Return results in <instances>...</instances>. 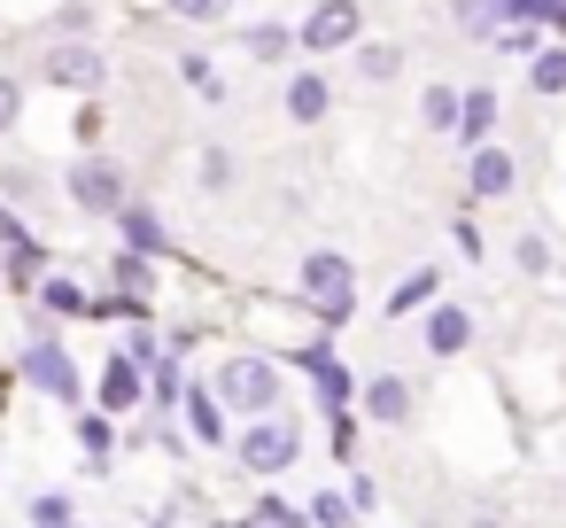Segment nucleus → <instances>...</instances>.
<instances>
[{
    "label": "nucleus",
    "instance_id": "obj_18",
    "mask_svg": "<svg viewBox=\"0 0 566 528\" xmlns=\"http://www.w3.org/2000/svg\"><path fill=\"white\" fill-rule=\"evenodd\" d=\"M527 86H535V94H566V48H535Z\"/></svg>",
    "mask_w": 566,
    "mask_h": 528
},
{
    "label": "nucleus",
    "instance_id": "obj_21",
    "mask_svg": "<svg viewBox=\"0 0 566 528\" xmlns=\"http://www.w3.org/2000/svg\"><path fill=\"white\" fill-rule=\"evenodd\" d=\"M287 48H295V40H287L280 24H256V32H249V55H256V63H280Z\"/></svg>",
    "mask_w": 566,
    "mask_h": 528
},
{
    "label": "nucleus",
    "instance_id": "obj_3",
    "mask_svg": "<svg viewBox=\"0 0 566 528\" xmlns=\"http://www.w3.org/2000/svg\"><path fill=\"white\" fill-rule=\"evenodd\" d=\"M295 458H303V435L287 420H249L241 427V466L249 474H287Z\"/></svg>",
    "mask_w": 566,
    "mask_h": 528
},
{
    "label": "nucleus",
    "instance_id": "obj_33",
    "mask_svg": "<svg viewBox=\"0 0 566 528\" xmlns=\"http://www.w3.org/2000/svg\"><path fill=\"white\" fill-rule=\"evenodd\" d=\"M78 443L102 458V451H109V420H78Z\"/></svg>",
    "mask_w": 566,
    "mask_h": 528
},
{
    "label": "nucleus",
    "instance_id": "obj_29",
    "mask_svg": "<svg viewBox=\"0 0 566 528\" xmlns=\"http://www.w3.org/2000/svg\"><path fill=\"white\" fill-rule=\"evenodd\" d=\"M489 9H496V24H535L543 0H489Z\"/></svg>",
    "mask_w": 566,
    "mask_h": 528
},
{
    "label": "nucleus",
    "instance_id": "obj_34",
    "mask_svg": "<svg viewBox=\"0 0 566 528\" xmlns=\"http://www.w3.org/2000/svg\"><path fill=\"white\" fill-rule=\"evenodd\" d=\"M349 505H357V513H373V505H380V489H373V474H357V482H349Z\"/></svg>",
    "mask_w": 566,
    "mask_h": 528
},
{
    "label": "nucleus",
    "instance_id": "obj_26",
    "mask_svg": "<svg viewBox=\"0 0 566 528\" xmlns=\"http://www.w3.org/2000/svg\"><path fill=\"white\" fill-rule=\"evenodd\" d=\"M512 257H520V272H551V249H543V234H520V249H512Z\"/></svg>",
    "mask_w": 566,
    "mask_h": 528
},
{
    "label": "nucleus",
    "instance_id": "obj_8",
    "mask_svg": "<svg viewBox=\"0 0 566 528\" xmlns=\"http://www.w3.org/2000/svg\"><path fill=\"white\" fill-rule=\"evenodd\" d=\"M512 187H520V164H512L504 148H473V195L496 203V195H512Z\"/></svg>",
    "mask_w": 566,
    "mask_h": 528
},
{
    "label": "nucleus",
    "instance_id": "obj_30",
    "mask_svg": "<svg viewBox=\"0 0 566 528\" xmlns=\"http://www.w3.org/2000/svg\"><path fill=\"white\" fill-rule=\"evenodd\" d=\"M17 117H24V86H17V79H0V133H9Z\"/></svg>",
    "mask_w": 566,
    "mask_h": 528
},
{
    "label": "nucleus",
    "instance_id": "obj_14",
    "mask_svg": "<svg viewBox=\"0 0 566 528\" xmlns=\"http://www.w3.org/2000/svg\"><path fill=\"white\" fill-rule=\"evenodd\" d=\"M489 125H496V94H465V110H458V141L489 148Z\"/></svg>",
    "mask_w": 566,
    "mask_h": 528
},
{
    "label": "nucleus",
    "instance_id": "obj_35",
    "mask_svg": "<svg viewBox=\"0 0 566 528\" xmlns=\"http://www.w3.org/2000/svg\"><path fill=\"white\" fill-rule=\"evenodd\" d=\"M535 24H551V32H566V0H543V17Z\"/></svg>",
    "mask_w": 566,
    "mask_h": 528
},
{
    "label": "nucleus",
    "instance_id": "obj_20",
    "mask_svg": "<svg viewBox=\"0 0 566 528\" xmlns=\"http://www.w3.org/2000/svg\"><path fill=\"white\" fill-rule=\"evenodd\" d=\"M40 303L63 311V319H86V288L78 280H40Z\"/></svg>",
    "mask_w": 566,
    "mask_h": 528
},
{
    "label": "nucleus",
    "instance_id": "obj_28",
    "mask_svg": "<svg viewBox=\"0 0 566 528\" xmlns=\"http://www.w3.org/2000/svg\"><path fill=\"white\" fill-rule=\"evenodd\" d=\"M311 520L318 528H349V497H311Z\"/></svg>",
    "mask_w": 566,
    "mask_h": 528
},
{
    "label": "nucleus",
    "instance_id": "obj_7",
    "mask_svg": "<svg viewBox=\"0 0 566 528\" xmlns=\"http://www.w3.org/2000/svg\"><path fill=\"white\" fill-rule=\"evenodd\" d=\"M102 71H109V63H102L94 48H78V40H71V48H48V79H55V86L94 94V86H102Z\"/></svg>",
    "mask_w": 566,
    "mask_h": 528
},
{
    "label": "nucleus",
    "instance_id": "obj_10",
    "mask_svg": "<svg viewBox=\"0 0 566 528\" xmlns=\"http://www.w3.org/2000/svg\"><path fill=\"white\" fill-rule=\"evenodd\" d=\"M465 342H473V319H465L458 303H434V319H427V350H434V358H458Z\"/></svg>",
    "mask_w": 566,
    "mask_h": 528
},
{
    "label": "nucleus",
    "instance_id": "obj_32",
    "mask_svg": "<svg viewBox=\"0 0 566 528\" xmlns=\"http://www.w3.org/2000/svg\"><path fill=\"white\" fill-rule=\"evenodd\" d=\"M179 389H187V381H179V358H156V396H164V404H171V396H179Z\"/></svg>",
    "mask_w": 566,
    "mask_h": 528
},
{
    "label": "nucleus",
    "instance_id": "obj_24",
    "mask_svg": "<svg viewBox=\"0 0 566 528\" xmlns=\"http://www.w3.org/2000/svg\"><path fill=\"white\" fill-rule=\"evenodd\" d=\"M117 288H125V296H148V257H140V249L117 257Z\"/></svg>",
    "mask_w": 566,
    "mask_h": 528
},
{
    "label": "nucleus",
    "instance_id": "obj_17",
    "mask_svg": "<svg viewBox=\"0 0 566 528\" xmlns=\"http://www.w3.org/2000/svg\"><path fill=\"white\" fill-rule=\"evenodd\" d=\"M125 241H133L140 257H164V226H156L140 203H125Z\"/></svg>",
    "mask_w": 566,
    "mask_h": 528
},
{
    "label": "nucleus",
    "instance_id": "obj_27",
    "mask_svg": "<svg viewBox=\"0 0 566 528\" xmlns=\"http://www.w3.org/2000/svg\"><path fill=\"white\" fill-rule=\"evenodd\" d=\"M32 520L40 528H71V497H32Z\"/></svg>",
    "mask_w": 566,
    "mask_h": 528
},
{
    "label": "nucleus",
    "instance_id": "obj_31",
    "mask_svg": "<svg viewBox=\"0 0 566 528\" xmlns=\"http://www.w3.org/2000/svg\"><path fill=\"white\" fill-rule=\"evenodd\" d=\"M179 71H187V86H195V94H218V71H210V63H202V55H187V63H179Z\"/></svg>",
    "mask_w": 566,
    "mask_h": 528
},
{
    "label": "nucleus",
    "instance_id": "obj_1",
    "mask_svg": "<svg viewBox=\"0 0 566 528\" xmlns=\"http://www.w3.org/2000/svg\"><path fill=\"white\" fill-rule=\"evenodd\" d=\"M303 296H311V311H318V327H349V303H357V280H349V257H334V249H318V257H303Z\"/></svg>",
    "mask_w": 566,
    "mask_h": 528
},
{
    "label": "nucleus",
    "instance_id": "obj_19",
    "mask_svg": "<svg viewBox=\"0 0 566 528\" xmlns=\"http://www.w3.org/2000/svg\"><path fill=\"white\" fill-rule=\"evenodd\" d=\"M419 110H427V125H434V133H458V110H465V94H450V86H427V102H419Z\"/></svg>",
    "mask_w": 566,
    "mask_h": 528
},
{
    "label": "nucleus",
    "instance_id": "obj_23",
    "mask_svg": "<svg viewBox=\"0 0 566 528\" xmlns=\"http://www.w3.org/2000/svg\"><path fill=\"white\" fill-rule=\"evenodd\" d=\"M226 9L233 0H171V17H187V24H226Z\"/></svg>",
    "mask_w": 566,
    "mask_h": 528
},
{
    "label": "nucleus",
    "instance_id": "obj_11",
    "mask_svg": "<svg viewBox=\"0 0 566 528\" xmlns=\"http://www.w3.org/2000/svg\"><path fill=\"white\" fill-rule=\"evenodd\" d=\"M365 412H373L380 427H403V420H411V389H403L396 373H380V381H365Z\"/></svg>",
    "mask_w": 566,
    "mask_h": 528
},
{
    "label": "nucleus",
    "instance_id": "obj_16",
    "mask_svg": "<svg viewBox=\"0 0 566 528\" xmlns=\"http://www.w3.org/2000/svg\"><path fill=\"white\" fill-rule=\"evenodd\" d=\"M233 528H311V513L287 505V497H264V505H249V520H233Z\"/></svg>",
    "mask_w": 566,
    "mask_h": 528
},
{
    "label": "nucleus",
    "instance_id": "obj_5",
    "mask_svg": "<svg viewBox=\"0 0 566 528\" xmlns=\"http://www.w3.org/2000/svg\"><path fill=\"white\" fill-rule=\"evenodd\" d=\"M357 32H365V9H357V0H326V9H311V17H303V32H295V40H303L311 55H334V48H349Z\"/></svg>",
    "mask_w": 566,
    "mask_h": 528
},
{
    "label": "nucleus",
    "instance_id": "obj_6",
    "mask_svg": "<svg viewBox=\"0 0 566 528\" xmlns=\"http://www.w3.org/2000/svg\"><path fill=\"white\" fill-rule=\"evenodd\" d=\"M71 203H78V210H94V218L125 210V172H117L109 156H86V164L71 172Z\"/></svg>",
    "mask_w": 566,
    "mask_h": 528
},
{
    "label": "nucleus",
    "instance_id": "obj_12",
    "mask_svg": "<svg viewBox=\"0 0 566 528\" xmlns=\"http://www.w3.org/2000/svg\"><path fill=\"white\" fill-rule=\"evenodd\" d=\"M326 102H334V94H326V79H318V71H295V79H287V117H295V125H318V117H326Z\"/></svg>",
    "mask_w": 566,
    "mask_h": 528
},
{
    "label": "nucleus",
    "instance_id": "obj_22",
    "mask_svg": "<svg viewBox=\"0 0 566 528\" xmlns=\"http://www.w3.org/2000/svg\"><path fill=\"white\" fill-rule=\"evenodd\" d=\"M187 420H195V435H202V443H218V435H226V420H218V396H187Z\"/></svg>",
    "mask_w": 566,
    "mask_h": 528
},
{
    "label": "nucleus",
    "instance_id": "obj_15",
    "mask_svg": "<svg viewBox=\"0 0 566 528\" xmlns=\"http://www.w3.org/2000/svg\"><path fill=\"white\" fill-rule=\"evenodd\" d=\"M303 373L318 381V396H326V404H349V373H342L326 350H303Z\"/></svg>",
    "mask_w": 566,
    "mask_h": 528
},
{
    "label": "nucleus",
    "instance_id": "obj_4",
    "mask_svg": "<svg viewBox=\"0 0 566 528\" xmlns=\"http://www.w3.org/2000/svg\"><path fill=\"white\" fill-rule=\"evenodd\" d=\"M24 381L48 389V396H63V404H78V365H71V350L55 334H32L24 342Z\"/></svg>",
    "mask_w": 566,
    "mask_h": 528
},
{
    "label": "nucleus",
    "instance_id": "obj_9",
    "mask_svg": "<svg viewBox=\"0 0 566 528\" xmlns=\"http://www.w3.org/2000/svg\"><path fill=\"white\" fill-rule=\"evenodd\" d=\"M140 396H148V381H140V358H125V350H117V358H109V373H102V404H109V412H133Z\"/></svg>",
    "mask_w": 566,
    "mask_h": 528
},
{
    "label": "nucleus",
    "instance_id": "obj_25",
    "mask_svg": "<svg viewBox=\"0 0 566 528\" xmlns=\"http://www.w3.org/2000/svg\"><path fill=\"white\" fill-rule=\"evenodd\" d=\"M419 303H434V272H411V280L396 288V303H388V311H419Z\"/></svg>",
    "mask_w": 566,
    "mask_h": 528
},
{
    "label": "nucleus",
    "instance_id": "obj_2",
    "mask_svg": "<svg viewBox=\"0 0 566 528\" xmlns=\"http://www.w3.org/2000/svg\"><path fill=\"white\" fill-rule=\"evenodd\" d=\"M218 404L264 420V412L280 404V365H272V358H226V373H218Z\"/></svg>",
    "mask_w": 566,
    "mask_h": 528
},
{
    "label": "nucleus",
    "instance_id": "obj_13",
    "mask_svg": "<svg viewBox=\"0 0 566 528\" xmlns=\"http://www.w3.org/2000/svg\"><path fill=\"white\" fill-rule=\"evenodd\" d=\"M403 71V48H388V40H373V48H357V79L365 86H388Z\"/></svg>",
    "mask_w": 566,
    "mask_h": 528
}]
</instances>
